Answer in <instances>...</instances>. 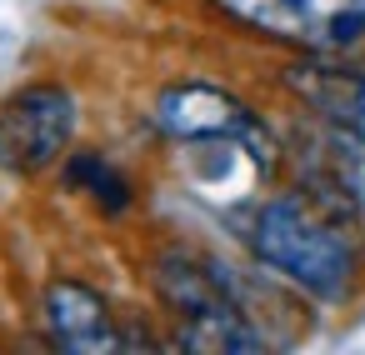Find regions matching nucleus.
<instances>
[{
	"instance_id": "obj_1",
	"label": "nucleus",
	"mask_w": 365,
	"mask_h": 355,
	"mask_svg": "<svg viewBox=\"0 0 365 355\" xmlns=\"http://www.w3.org/2000/svg\"><path fill=\"white\" fill-rule=\"evenodd\" d=\"M335 200H340L335 190L330 195L280 190V195H265L245 220L250 255L270 275H280L285 285H295L300 295L320 305L350 300L360 280V245L350 225L340 220Z\"/></svg>"
},
{
	"instance_id": "obj_2",
	"label": "nucleus",
	"mask_w": 365,
	"mask_h": 355,
	"mask_svg": "<svg viewBox=\"0 0 365 355\" xmlns=\"http://www.w3.org/2000/svg\"><path fill=\"white\" fill-rule=\"evenodd\" d=\"M150 285L175 320V340L205 355H255L270 335L255 325L250 300L240 295L235 275L220 260L190 250H160L150 260Z\"/></svg>"
},
{
	"instance_id": "obj_3",
	"label": "nucleus",
	"mask_w": 365,
	"mask_h": 355,
	"mask_svg": "<svg viewBox=\"0 0 365 355\" xmlns=\"http://www.w3.org/2000/svg\"><path fill=\"white\" fill-rule=\"evenodd\" d=\"M210 6L295 56H350L365 41V0H210Z\"/></svg>"
},
{
	"instance_id": "obj_4",
	"label": "nucleus",
	"mask_w": 365,
	"mask_h": 355,
	"mask_svg": "<svg viewBox=\"0 0 365 355\" xmlns=\"http://www.w3.org/2000/svg\"><path fill=\"white\" fill-rule=\"evenodd\" d=\"M81 125V101L61 81H31L0 101V170L11 175H46L71 155Z\"/></svg>"
},
{
	"instance_id": "obj_5",
	"label": "nucleus",
	"mask_w": 365,
	"mask_h": 355,
	"mask_svg": "<svg viewBox=\"0 0 365 355\" xmlns=\"http://www.w3.org/2000/svg\"><path fill=\"white\" fill-rule=\"evenodd\" d=\"M150 125L180 145H210V140H245L255 150H265L275 160V145L260 125V115L235 101L230 91L210 86V81H175L155 96V110H150Z\"/></svg>"
},
{
	"instance_id": "obj_6",
	"label": "nucleus",
	"mask_w": 365,
	"mask_h": 355,
	"mask_svg": "<svg viewBox=\"0 0 365 355\" xmlns=\"http://www.w3.org/2000/svg\"><path fill=\"white\" fill-rule=\"evenodd\" d=\"M41 315H46L51 340H56L61 350H71V355H110V350L125 345L110 300H106L96 285L76 280V275H56V280L46 285Z\"/></svg>"
},
{
	"instance_id": "obj_7",
	"label": "nucleus",
	"mask_w": 365,
	"mask_h": 355,
	"mask_svg": "<svg viewBox=\"0 0 365 355\" xmlns=\"http://www.w3.org/2000/svg\"><path fill=\"white\" fill-rule=\"evenodd\" d=\"M285 91L315 115V125H335L365 135V71L340 56H300L285 66Z\"/></svg>"
},
{
	"instance_id": "obj_8",
	"label": "nucleus",
	"mask_w": 365,
	"mask_h": 355,
	"mask_svg": "<svg viewBox=\"0 0 365 355\" xmlns=\"http://www.w3.org/2000/svg\"><path fill=\"white\" fill-rule=\"evenodd\" d=\"M66 185H71L76 195H86L96 210H106V215H125L130 200H135V185L125 180V170L110 165L101 150H76V155H66Z\"/></svg>"
},
{
	"instance_id": "obj_9",
	"label": "nucleus",
	"mask_w": 365,
	"mask_h": 355,
	"mask_svg": "<svg viewBox=\"0 0 365 355\" xmlns=\"http://www.w3.org/2000/svg\"><path fill=\"white\" fill-rule=\"evenodd\" d=\"M320 150H325L320 160H325L330 190H335L350 210H365V135L320 125Z\"/></svg>"
}]
</instances>
